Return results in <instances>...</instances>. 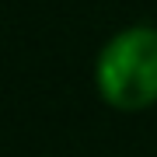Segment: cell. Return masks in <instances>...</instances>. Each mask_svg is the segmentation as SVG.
<instances>
[{
  "mask_svg": "<svg viewBox=\"0 0 157 157\" xmlns=\"http://www.w3.org/2000/svg\"><path fill=\"white\" fill-rule=\"evenodd\" d=\"M94 87L115 112H143L157 105V28L129 25L101 45Z\"/></svg>",
  "mask_w": 157,
  "mask_h": 157,
  "instance_id": "cell-1",
  "label": "cell"
}]
</instances>
